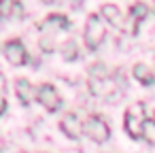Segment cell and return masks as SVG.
Returning <instances> with one entry per match:
<instances>
[{"label":"cell","mask_w":155,"mask_h":153,"mask_svg":"<svg viewBox=\"0 0 155 153\" xmlns=\"http://www.w3.org/2000/svg\"><path fill=\"white\" fill-rule=\"evenodd\" d=\"M66 28H68V19H66L64 15H49V17L41 24V32H43L41 45H43V49H45V51H51V49L55 47L53 38L58 36V32H62V30H66Z\"/></svg>","instance_id":"1"},{"label":"cell","mask_w":155,"mask_h":153,"mask_svg":"<svg viewBox=\"0 0 155 153\" xmlns=\"http://www.w3.org/2000/svg\"><path fill=\"white\" fill-rule=\"evenodd\" d=\"M104 36H106V28H104L102 17L98 13H91L87 17V24H85V45H87V49L96 51L104 43Z\"/></svg>","instance_id":"2"},{"label":"cell","mask_w":155,"mask_h":153,"mask_svg":"<svg viewBox=\"0 0 155 153\" xmlns=\"http://www.w3.org/2000/svg\"><path fill=\"white\" fill-rule=\"evenodd\" d=\"M147 119H144V104L142 102H134L127 111H125V130L132 138L142 136V128H144Z\"/></svg>","instance_id":"3"},{"label":"cell","mask_w":155,"mask_h":153,"mask_svg":"<svg viewBox=\"0 0 155 153\" xmlns=\"http://www.w3.org/2000/svg\"><path fill=\"white\" fill-rule=\"evenodd\" d=\"M83 132H85L91 140H96V142H104V140H108V136H110V130H108L106 121L100 119V117H89V119L83 123Z\"/></svg>","instance_id":"4"},{"label":"cell","mask_w":155,"mask_h":153,"mask_svg":"<svg viewBox=\"0 0 155 153\" xmlns=\"http://www.w3.org/2000/svg\"><path fill=\"white\" fill-rule=\"evenodd\" d=\"M36 98H38V102H41L47 111H51V113L62 108V98H60L58 89H55L53 85H49V83H45V85H41V87H38Z\"/></svg>","instance_id":"5"},{"label":"cell","mask_w":155,"mask_h":153,"mask_svg":"<svg viewBox=\"0 0 155 153\" xmlns=\"http://www.w3.org/2000/svg\"><path fill=\"white\" fill-rule=\"evenodd\" d=\"M5 55L13 66H24L28 62V51L19 41H9L5 45Z\"/></svg>","instance_id":"6"},{"label":"cell","mask_w":155,"mask_h":153,"mask_svg":"<svg viewBox=\"0 0 155 153\" xmlns=\"http://www.w3.org/2000/svg\"><path fill=\"white\" fill-rule=\"evenodd\" d=\"M62 130L66 132V136L68 138H79L81 134H83V121L74 115V113H68L64 119H62Z\"/></svg>","instance_id":"7"},{"label":"cell","mask_w":155,"mask_h":153,"mask_svg":"<svg viewBox=\"0 0 155 153\" xmlns=\"http://www.w3.org/2000/svg\"><path fill=\"white\" fill-rule=\"evenodd\" d=\"M100 15H102L110 26H115V28H123V15H121V11H119L115 5H104V7L100 9Z\"/></svg>","instance_id":"8"},{"label":"cell","mask_w":155,"mask_h":153,"mask_svg":"<svg viewBox=\"0 0 155 153\" xmlns=\"http://www.w3.org/2000/svg\"><path fill=\"white\" fill-rule=\"evenodd\" d=\"M15 94H17V98L24 102V104H30L32 100H34V87L26 81V79H17L15 81Z\"/></svg>","instance_id":"9"},{"label":"cell","mask_w":155,"mask_h":153,"mask_svg":"<svg viewBox=\"0 0 155 153\" xmlns=\"http://www.w3.org/2000/svg\"><path fill=\"white\" fill-rule=\"evenodd\" d=\"M132 72H134V79H136L138 83H142V85H153V81H155V77H153L151 68H149V66H144V64H136Z\"/></svg>","instance_id":"10"},{"label":"cell","mask_w":155,"mask_h":153,"mask_svg":"<svg viewBox=\"0 0 155 153\" xmlns=\"http://www.w3.org/2000/svg\"><path fill=\"white\" fill-rule=\"evenodd\" d=\"M147 15H149V7H147L144 2H136V5H132V9H130V17L134 19V28H136V24L142 22Z\"/></svg>","instance_id":"11"},{"label":"cell","mask_w":155,"mask_h":153,"mask_svg":"<svg viewBox=\"0 0 155 153\" xmlns=\"http://www.w3.org/2000/svg\"><path fill=\"white\" fill-rule=\"evenodd\" d=\"M142 136H144V140L149 142V145H155V121L151 119H147V123H144V128H142Z\"/></svg>","instance_id":"12"},{"label":"cell","mask_w":155,"mask_h":153,"mask_svg":"<svg viewBox=\"0 0 155 153\" xmlns=\"http://www.w3.org/2000/svg\"><path fill=\"white\" fill-rule=\"evenodd\" d=\"M62 53H64V58L68 60V62H72V60H77V45L72 43V41H68V43H64L62 45Z\"/></svg>","instance_id":"13"},{"label":"cell","mask_w":155,"mask_h":153,"mask_svg":"<svg viewBox=\"0 0 155 153\" xmlns=\"http://www.w3.org/2000/svg\"><path fill=\"white\" fill-rule=\"evenodd\" d=\"M15 5H17V0H0V9H2V15H7V17H13Z\"/></svg>","instance_id":"14"},{"label":"cell","mask_w":155,"mask_h":153,"mask_svg":"<svg viewBox=\"0 0 155 153\" xmlns=\"http://www.w3.org/2000/svg\"><path fill=\"white\" fill-rule=\"evenodd\" d=\"M91 77L94 79H106L108 77V70L102 64H96V66H91Z\"/></svg>","instance_id":"15"},{"label":"cell","mask_w":155,"mask_h":153,"mask_svg":"<svg viewBox=\"0 0 155 153\" xmlns=\"http://www.w3.org/2000/svg\"><path fill=\"white\" fill-rule=\"evenodd\" d=\"M5 111H7V100L0 96V115H5Z\"/></svg>","instance_id":"16"},{"label":"cell","mask_w":155,"mask_h":153,"mask_svg":"<svg viewBox=\"0 0 155 153\" xmlns=\"http://www.w3.org/2000/svg\"><path fill=\"white\" fill-rule=\"evenodd\" d=\"M0 89H5V79H2V75H0Z\"/></svg>","instance_id":"17"},{"label":"cell","mask_w":155,"mask_h":153,"mask_svg":"<svg viewBox=\"0 0 155 153\" xmlns=\"http://www.w3.org/2000/svg\"><path fill=\"white\" fill-rule=\"evenodd\" d=\"M0 17H2V9H0Z\"/></svg>","instance_id":"18"},{"label":"cell","mask_w":155,"mask_h":153,"mask_svg":"<svg viewBox=\"0 0 155 153\" xmlns=\"http://www.w3.org/2000/svg\"><path fill=\"white\" fill-rule=\"evenodd\" d=\"M153 121H155V119H153Z\"/></svg>","instance_id":"19"}]
</instances>
